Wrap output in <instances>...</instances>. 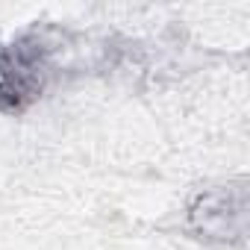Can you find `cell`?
<instances>
[{
  "mask_svg": "<svg viewBox=\"0 0 250 250\" xmlns=\"http://www.w3.org/2000/svg\"><path fill=\"white\" fill-rule=\"evenodd\" d=\"M71 33L33 24L0 42V115H24L62 77Z\"/></svg>",
  "mask_w": 250,
  "mask_h": 250,
  "instance_id": "6da1fadb",
  "label": "cell"
}]
</instances>
